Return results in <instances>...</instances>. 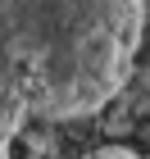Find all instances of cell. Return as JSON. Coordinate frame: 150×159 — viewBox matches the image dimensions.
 Here are the masks:
<instances>
[{
  "label": "cell",
  "mask_w": 150,
  "mask_h": 159,
  "mask_svg": "<svg viewBox=\"0 0 150 159\" xmlns=\"http://www.w3.org/2000/svg\"><path fill=\"white\" fill-rule=\"evenodd\" d=\"M141 0H0V46L18 96L41 118H87L127 82Z\"/></svg>",
  "instance_id": "cell-1"
},
{
  "label": "cell",
  "mask_w": 150,
  "mask_h": 159,
  "mask_svg": "<svg viewBox=\"0 0 150 159\" xmlns=\"http://www.w3.org/2000/svg\"><path fill=\"white\" fill-rule=\"evenodd\" d=\"M82 159H150V155L127 150V146H100V150H91V155H82Z\"/></svg>",
  "instance_id": "cell-2"
}]
</instances>
